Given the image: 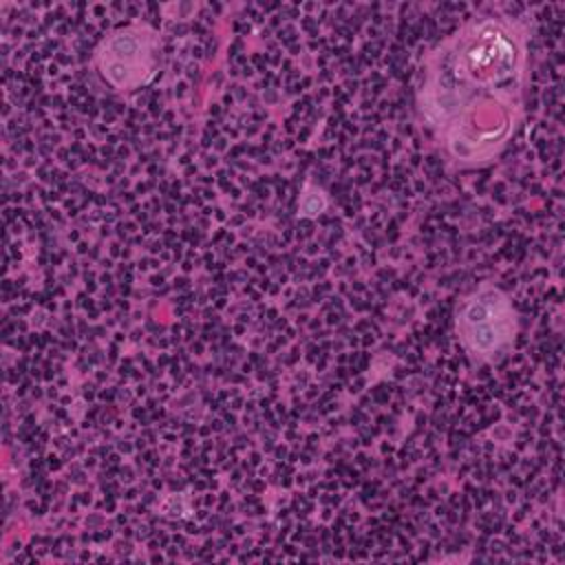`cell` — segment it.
<instances>
[{
  "instance_id": "3",
  "label": "cell",
  "mask_w": 565,
  "mask_h": 565,
  "mask_svg": "<svg viewBox=\"0 0 565 565\" xmlns=\"http://www.w3.org/2000/svg\"><path fill=\"white\" fill-rule=\"evenodd\" d=\"M161 35L148 22H130L104 35L93 51V66L117 93H135L152 82L159 68Z\"/></svg>"
},
{
  "instance_id": "4",
  "label": "cell",
  "mask_w": 565,
  "mask_h": 565,
  "mask_svg": "<svg viewBox=\"0 0 565 565\" xmlns=\"http://www.w3.org/2000/svg\"><path fill=\"white\" fill-rule=\"evenodd\" d=\"M329 207L327 192L316 183H305L300 199H298V216L300 218H318Z\"/></svg>"
},
{
  "instance_id": "1",
  "label": "cell",
  "mask_w": 565,
  "mask_h": 565,
  "mask_svg": "<svg viewBox=\"0 0 565 565\" xmlns=\"http://www.w3.org/2000/svg\"><path fill=\"white\" fill-rule=\"evenodd\" d=\"M530 40L527 20L481 13L426 53L417 115L455 170L497 161L519 130Z\"/></svg>"
},
{
  "instance_id": "2",
  "label": "cell",
  "mask_w": 565,
  "mask_h": 565,
  "mask_svg": "<svg viewBox=\"0 0 565 565\" xmlns=\"http://www.w3.org/2000/svg\"><path fill=\"white\" fill-rule=\"evenodd\" d=\"M457 342L475 364H497L514 347L519 316L512 298L494 282H481L455 307Z\"/></svg>"
}]
</instances>
